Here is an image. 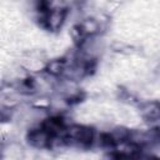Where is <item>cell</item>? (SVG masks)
Listing matches in <instances>:
<instances>
[{"label":"cell","instance_id":"6da1fadb","mask_svg":"<svg viewBox=\"0 0 160 160\" xmlns=\"http://www.w3.org/2000/svg\"><path fill=\"white\" fill-rule=\"evenodd\" d=\"M95 136V130L82 124H70L65 130V139L69 148L88 149L94 145Z\"/></svg>","mask_w":160,"mask_h":160},{"label":"cell","instance_id":"7a4b0ae2","mask_svg":"<svg viewBox=\"0 0 160 160\" xmlns=\"http://www.w3.org/2000/svg\"><path fill=\"white\" fill-rule=\"evenodd\" d=\"M51 135L42 128V126H38V128H32L30 130H28L26 134V140L28 144L38 150H44V149H49L50 142H51Z\"/></svg>","mask_w":160,"mask_h":160},{"label":"cell","instance_id":"3957f363","mask_svg":"<svg viewBox=\"0 0 160 160\" xmlns=\"http://www.w3.org/2000/svg\"><path fill=\"white\" fill-rule=\"evenodd\" d=\"M76 25L79 26L80 31L82 32V35L85 38L86 36H98L106 28V24H101L95 16H84L78 21Z\"/></svg>","mask_w":160,"mask_h":160},{"label":"cell","instance_id":"277c9868","mask_svg":"<svg viewBox=\"0 0 160 160\" xmlns=\"http://www.w3.org/2000/svg\"><path fill=\"white\" fill-rule=\"evenodd\" d=\"M139 114L146 121H150V122L160 121V101L148 100V101L140 102Z\"/></svg>","mask_w":160,"mask_h":160},{"label":"cell","instance_id":"5b68a950","mask_svg":"<svg viewBox=\"0 0 160 160\" xmlns=\"http://www.w3.org/2000/svg\"><path fill=\"white\" fill-rule=\"evenodd\" d=\"M65 68H66L65 59L64 58H55V59H51V60L46 61V66H45L44 72H46L50 76H54L56 79H61Z\"/></svg>","mask_w":160,"mask_h":160},{"label":"cell","instance_id":"8992f818","mask_svg":"<svg viewBox=\"0 0 160 160\" xmlns=\"http://www.w3.org/2000/svg\"><path fill=\"white\" fill-rule=\"evenodd\" d=\"M108 132L110 134V136L114 140L115 146H116L118 144H121V142L128 141L129 135H130V129L126 128V126L119 125V126H112Z\"/></svg>","mask_w":160,"mask_h":160}]
</instances>
